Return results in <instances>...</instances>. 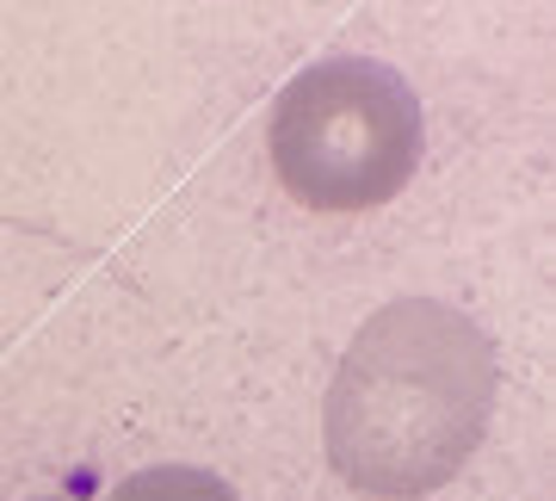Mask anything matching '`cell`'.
Returning <instances> with one entry per match:
<instances>
[{
    "mask_svg": "<svg viewBox=\"0 0 556 501\" xmlns=\"http://www.w3.org/2000/svg\"><path fill=\"white\" fill-rule=\"evenodd\" d=\"M495 415V347L439 298H396L365 322L328 384L321 440L358 496L408 501L452 483Z\"/></svg>",
    "mask_w": 556,
    "mask_h": 501,
    "instance_id": "cell-1",
    "label": "cell"
},
{
    "mask_svg": "<svg viewBox=\"0 0 556 501\" xmlns=\"http://www.w3.org/2000/svg\"><path fill=\"white\" fill-rule=\"evenodd\" d=\"M420 93L371 57H328L273 100V167L303 211H378L420 167Z\"/></svg>",
    "mask_w": 556,
    "mask_h": 501,
    "instance_id": "cell-2",
    "label": "cell"
},
{
    "mask_svg": "<svg viewBox=\"0 0 556 501\" xmlns=\"http://www.w3.org/2000/svg\"><path fill=\"white\" fill-rule=\"evenodd\" d=\"M105 501H236V489L192 464H155V471H130Z\"/></svg>",
    "mask_w": 556,
    "mask_h": 501,
    "instance_id": "cell-3",
    "label": "cell"
}]
</instances>
